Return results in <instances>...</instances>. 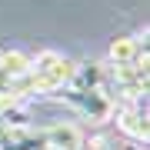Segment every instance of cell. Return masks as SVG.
I'll use <instances>...</instances> for the list:
<instances>
[{
  "instance_id": "cell-1",
  "label": "cell",
  "mask_w": 150,
  "mask_h": 150,
  "mask_svg": "<svg viewBox=\"0 0 150 150\" xmlns=\"http://www.w3.org/2000/svg\"><path fill=\"white\" fill-rule=\"evenodd\" d=\"M70 74H74V64L57 54V50H40L37 57H30V93H57L70 83Z\"/></svg>"
},
{
  "instance_id": "cell-2",
  "label": "cell",
  "mask_w": 150,
  "mask_h": 150,
  "mask_svg": "<svg viewBox=\"0 0 150 150\" xmlns=\"http://www.w3.org/2000/svg\"><path fill=\"white\" fill-rule=\"evenodd\" d=\"M54 97L70 103V107L80 113L83 120H90V123H107L113 117V110H117V103H113L103 90H70V87H64V90H57Z\"/></svg>"
},
{
  "instance_id": "cell-3",
  "label": "cell",
  "mask_w": 150,
  "mask_h": 150,
  "mask_svg": "<svg viewBox=\"0 0 150 150\" xmlns=\"http://www.w3.org/2000/svg\"><path fill=\"white\" fill-rule=\"evenodd\" d=\"M40 144L50 147V150H83L87 147V137L77 123H50L47 130L40 134Z\"/></svg>"
},
{
  "instance_id": "cell-4",
  "label": "cell",
  "mask_w": 150,
  "mask_h": 150,
  "mask_svg": "<svg viewBox=\"0 0 150 150\" xmlns=\"http://www.w3.org/2000/svg\"><path fill=\"white\" fill-rule=\"evenodd\" d=\"M110 120H117V130L123 137H130L134 144H147V137H150L147 107H120V110H113Z\"/></svg>"
},
{
  "instance_id": "cell-5",
  "label": "cell",
  "mask_w": 150,
  "mask_h": 150,
  "mask_svg": "<svg viewBox=\"0 0 150 150\" xmlns=\"http://www.w3.org/2000/svg\"><path fill=\"white\" fill-rule=\"evenodd\" d=\"M30 74V57L23 50H0V90L20 83Z\"/></svg>"
},
{
  "instance_id": "cell-6",
  "label": "cell",
  "mask_w": 150,
  "mask_h": 150,
  "mask_svg": "<svg viewBox=\"0 0 150 150\" xmlns=\"http://www.w3.org/2000/svg\"><path fill=\"white\" fill-rule=\"evenodd\" d=\"M107 64H147V40L140 37H117L110 43Z\"/></svg>"
},
{
  "instance_id": "cell-7",
  "label": "cell",
  "mask_w": 150,
  "mask_h": 150,
  "mask_svg": "<svg viewBox=\"0 0 150 150\" xmlns=\"http://www.w3.org/2000/svg\"><path fill=\"white\" fill-rule=\"evenodd\" d=\"M103 64H74L70 74V90H103Z\"/></svg>"
},
{
  "instance_id": "cell-8",
  "label": "cell",
  "mask_w": 150,
  "mask_h": 150,
  "mask_svg": "<svg viewBox=\"0 0 150 150\" xmlns=\"http://www.w3.org/2000/svg\"><path fill=\"white\" fill-rule=\"evenodd\" d=\"M33 150H50V147H43V144H37V147H33Z\"/></svg>"
}]
</instances>
